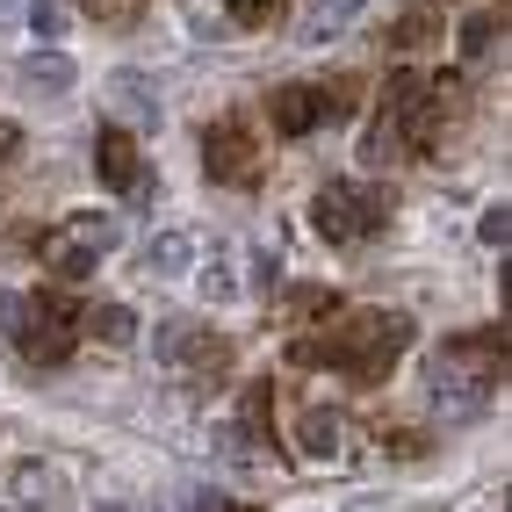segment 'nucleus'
Here are the masks:
<instances>
[{
	"mask_svg": "<svg viewBox=\"0 0 512 512\" xmlns=\"http://www.w3.org/2000/svg\"><path fill=\"white\" fill-rule=\"evenodd\" d=\"M412 347V318L404 311H354V318H339L332 332H311V339H296L289 361H325L339 375H354V383H383L390 361Z\"/></svg>",
	"mask_w": 512,
	"mask_h": 512,
	"instance_id": "1",
	"label": "nucleus"
},
{
	"mask_svg": "<svg viewBox=\"0 0 512 512\" xmlns=\"http://www.w3.org/2000/svg\"><path fill=\"white\" fill-rule=\"evenodd\" d=\"M15 347L29 368H65L80 347V303H65L58 289L44 296H22V318H15Z\"/></svg>",
	"mask_w": 512,
	"mask_h": 512,
	"instance_id": "2",
	"label": "nucleus"
},
{
	"mask_svg": "<svg viewBox=\"0 0 512 512\" xmlns=\"http://www.w3.org/2000/svg\"><path fill=\"white\" fill-rule=\"evenodd\" d=\"M311 224L325 246H361L390 224V195L383 188H361V181H325L318 202H311Z\"/></svg>",
	"mask_w": 512,
	"mask_h": 512,
	"instance_id": "3",
	"label": "nucleus"
},
{
	"mask_svg": "<svg viewBox=\"0 0 512 512\" xmlns=\"http://www.w3.org/2000/svg\"><path fill=\"white\" fill-rule=\"evenodd\" d=\"M116 238H123L116 217H73L65 231L44 238V260H51L58 282H87L94 267H101V253H116Z\"/></svg>",
	"mask_w": 512,
	"mask_h": 512,
	"instance_id": "4",
	"label": "nucleus"
},
{
	"mask_svg": "<svg viewBox=\"0 0 512 512\" xmlns=\"http://www.w3.org/2000/svg\"><path fill=\"white\" fill-rule=\"evenodd\" d=\"M202 166H210V181L246 188V181L260 174V145H253L238 123H217V130H202Z\"/></svg>",
	"mask_w": 512,
	"mask_h": 512,
	"instance_id": "5",
	"label": "nucleus"
},
{
	"mask_svg": "<svg viewBox=\"0 0 512 512\" xmlns=\"http://www.w3.org/2000/svg\"><path fill=\"white\" fill-rule=\"evenodd\" d=\"M433 404H440V419H476L484 412V397H491V383L484 375H469L462 361H448V354H433Z\"/></svg>",
	"mask_w": 512,
	"mask_h": 512,
	"instance_id": "6",
	"label": "nucleus"
},
{
	"mask_svg": "<svg viewBox=\"0 0 512 512\" xmlns=\"http://www.w3.org/2000/svg\"><path fill=\"white\" fill-rule=\"evenodd\" d=\"M94 174H101V188H109V195H130V188H138V174H145V166H138V138H130V130H94Z\"/></svg>",
	"mask_w": 512,
	"mask_h": 512,
	"instance_id": "7",
	"label": "nucleus"
},
{
	"mask_svg": "<svg viewBox=\"0 0 512 512\" xmlns=\"http://www.w3.org/2000/svg\"><path fill=\"white\" fill-rule=\"evenodd\" d=\"M267 123H275V138H311V130L325 123V116H318V94H311V80L275 87V101H267Z\"/></svg>",
	"mask_w": 512,
	"mask_h": 512,
	"instance_id": "8",
	"label": "nucleus"
},
{
	"mask_svg": "<svg viewBox=\"0 0 512 512\" xmlns=\"http://www.w3.org/2000/svg\"><path fill=\"white\" fill-rule=\"evenodd\" d=\"M303 440L296 448L311 455V462H339V448H347V419L332 412V404H311V412H303V426H296Z\"/></svg>",
	"mask_w": 512,
	"mask_h": 512,
	"instance_id": "9",
	"label": "nucleus"
},
{
	"mask_svg": "<svg viewBox=\"0 0 512 512\" xmlns=\"http://www.w3.org/2000/svg\"><path fill=\"white\" fill-rule=\"evenodd\" d=\"M361 8H368V0H318V8L303 15L296 37H303V44H332V37H347V22H354Z\"/></svg>",
	"mask_w": 512,
	"mask_h": 512,
	"instance_id": "10",
	"label": "nucleus"
},
{
	"mask_svg": "<svg viewBox=\"0 0 512 512\" xmlns=\"http://www.w3.org/2000/svg\"><path fill=\"white\" fill-rule=\"evenodd\" d=\"M109 101H116L130 123H159V94H152L145 73H116V80H109Z\"/></svg>",
	"mask_w": 512,
	"mask_h": 512,
	"instance_id": "11",
	"label": "nucleus"
},
{
	"mask_svg": "<svg viewBox=\"0 0 512 512\" xmlns=\"http://www.w3.org/2000/svg\"><path fill=\"white\" fill-rule=\"evenodd\" d=\"M188 260H195V238L188 231H159L152 246H145V267L159 282H174V275H188Z\"/></svg>",
	"mask_w": 512,
	"mask_h": 512,
	"instance_id": "12",
	"label": "nucleus"
},
{
	"mask_svg": "<svg viewBox=\"0 0 512 512\" xmlns=\"http://www.w3.org/2000/svg\"><path fill=\"white\" fill-rule=\"evenodd\" d=\"M22 80L37 87V94H65V87H73V58L44 44V51H29V58H22Z\"/></svg>",
	"mask_w": 512,
	"mask_h": 512,
	"instance_id": "13",
	"label": "nucleus"
},
{
	"mask_svg": "<svg viewBox=\"0 0 512 512\" xmlns=\"http://www.w3.org/2000/svg\"><path fill=\"white\" fill-rule=\"evenodd\" d=\"M80 332L109 339V347H130V339H138V311H123V303H94V311H80Z\"/></svg>",
	"mask_w": 512,
	"mask_h": 512,
	"instance_id": "14",
	"label": "nucleus"
},
{
	"mask_svg": "<svg viewBox=\"0 0 512 512\" xmlns=\"http://www.w3.org/2000/svg\"><path fill=\"white\" fill-rule=\"evenodd\" d=\"M433 37H440V8H433V0L404 8V15H397V29H390V44H397V51H419V44H433Z\"/></svg>",
	"mask_w": 512,
	"mask_h": 512,
	"instance_id": "15",
	"label": "nucleus"
},
{
	"mask_svg": "<svg viewBox=\"0 0 512 512\" xmlns=\"http://www.w3.org/2000/svg\"><path fill=\"white\" fill-rule=\"evenodd\" d=\"M311 94H318V116H354V109H361V80H354V73L311 80Z\"/></svg>",
	"mask_w": 512,
	"mask_h": 512,
	"instance_id": "16",
	"label": "nucleus"
},
{
	"mask_svg": "<svg viewBox=\"0 0 512 512\" xmlns=\"http://www.w3.org/2000/svg\"><path fill=\"white\" fill-rule=\"evenodd\" d=\"M361 159H368V166H397V159H404V130H397L390 116H375L368 138H361Z\"/></svg>",
	"mask_w": 512,
	"mask_h": 512,
	"instance_id": "17",
	"label": "nucleus"
},
{
	"mask_svg": "<svg viewBox=\"0 0 512 512\" xmlns=\"http://www.w3.org/2000/svg\"><path fill=\"white\" fill-rule=\"evenodd\" d=\"M174 361H181V368H195V375H210V368H224V361H231V347H224V339H195V332H188L181 347H174Z\"/></svg>",
	"mask_w": 512,
	"mask_h": 512,
	"instance_id": "18",
	"label": "nucleus"
},
{
	"mask_svg": "<svg viewBox=\"0 0 512 512\" xmlns=\"http://www.w3.org/2000/svg\"><path fill=\"white\" fill-rule=\"evenodd\" d=\"M498 29H505V15H491V8L469 15V22H462V58H484V51L498 44Z\"/></svg>",
	"mask_w": 512,
	"mask_h": 512,
	"instance_id": "19",
	"label": "nucleus"
},
{
	"mask_svg": "<svg viewBox=\"0 0 512 512\" xmlns=\"http://www.w3.org/2000/svg\"><path fill=\"white\" fill-rule=\"evenodd\" d=\"M87 15H94L101 29H130V22L145 15V0H87Z\"/></svg>",
	"mask_w": 512,
	"mask_h": 512,
	"instance_id": "20",
	"label": "nucleus"
},
{
	"mask_svg": "<svg viewBox=\"0 0 512 512\" xmlns=\"http://www.w3.org/2000/svg\"><path fill=\"white\" fill-rule=\"evenodd\" d=\"M29 29H37V44H58L65 37V8L58 0H29Z\"/></svg>",
	"mask_w": 512,
	"mask_h": 512,
	"instance_id": "21",
	"label": "nucleus"
},
{
	"mask_svg": "<svg viewBox=\"0 0 512 512\" xmlns=\"http://www.w3.org/2000/svg\"><path fill=\"white\" fill-rule=\"evenodd\" d=\"M275 15H282V0H231V29H260Z\"/></svg>",
	"mask_w": 512,
	"mask_h": 512,
	"instance_id": "22",
	"label": "nucleus"
},
{
	"mask_svg": "<svg viewBox=\"0 0 512 512\" xmlns=\"http://www.w3.org/2000/svg\"><path fill=\"white\" fill-rule=\"evenodd\" d=\"M476 238H484L491 253H505V238H512V210H505V202H498V210H484V217H476Z\"/></svg>",
	"mask_w": 512,
	"mask_h": 512,
	"instance_id": "23",
	"label": "nucleus"
},
{
	"mask_svg": "<svg viewBox=\"0 0 512 512\" xmlns=\"http://www.w3.org/2000/svg\"><path fill=\"white\" fill-rule=\"evenodd\" d=\"M253 289H260V296H267V289H282V253H275V246H260V253H253Z\"/></svg>",
	"mask_w": 512,
	"mask_h": 512,
	"instance_id": "24",
	"label": "nucleus"
},
{
	"mask_svg": "<svg viewBox=\"0 0 512 512\" xmlns=\"http://www.w3.org/2000/svg\"><path fill=\"white\" fill-rule=\"evenodd\" d=\"M289 303H296L303 318H318V311H339V296H332V289H296Z\"/></svg>",
	"mask_w": 512,
	"mask_h": 512,
	"instance_id": "25",
	"label": "nucleus"
},
{
	"mask_svg": "<svg viewBox=\"0 0 512 512\" xmlns=\"http://www.w3.org/2000/svg\"><path fill=\"white\" fill-rule=\"evenodd\" d=\"M231 289H238V282H231V275H224V267H210V275H202V296H210V303H224V296H231Z\"/></svg>",
	"mask_w": 512,
	"mask_h": 512,
	"instance_id": "26",
	"label": "nucleus"
},
{
	"mask_svg": "<svg viewBox=\"0 0 512 512\" xmlns=\"http://www.w3.org/2000/svg\"><path fill=\"white\" fill-rule=\"evenodd\" d=\"M181 339H188V325H159V339H152V347H159V361H174V347H181Z\"/></svg>",
	"mask_w": 512,
	"mask_h": 512,
	"instance_id": "27",
	"label": "nucleus"
},
{
	"mask_svg": "<svg viewBox=\"0 0 512 512\" xmlns=\"http://www.w3.org/2000/svg\"><path fill=\"white\" fill-rule=\"evenodd\" d=\"M15 145H22V130H15V123H0V166L15 159Z\"/></svg>",
	"mask_w": 512,
	"mask_h": 512,
	"instance_id": "28",
	"label": "nucleus"
},
{
	"mask_svg": "<svg viewBox=\"0 0 512 512\" xmlns=\"http://www.w3.org/2000/svg\"><path fill=\"white\" fill-rule=\"evenodd\" d=\"M15 318H22V296H0V332H15Z\"/></svg>",
	"mask_w": 512,
	"mask_h": 512,
	"instance_id": "29",
	"label": "nucleus"
},
{
	"mask_svg": "<svg viewBox=\"0 0 512 512\" xmlns=\"http://www.w3.org/2000/svg\"><path fill=\"white\" fill-rule=\"evenodd\" d=\"M195 512H246V505H231V498H210V491H202V498H195Z\"/></svg>",
	"mask_w": 512,
	"mask_h": 512,
	"instance_id": "30",
	"label": "nucleus"
},
{
	"mask_svg": "<svg viewBox=\"0 0 512 512\" xmlns=\"http://www.w3.org/2000/svg\"><path fill=\"white\" fill-rule=\"evenodd\" d=\"M8 22H15V0H0V29H8Z\"/></svg>",
	"mask_w": 512,
	"mask_h": 512,
	"instance_id": "31",
	"label": "nucleus"
},
{
	"mask_svg": "<svg viewBox=\"0 0 512 512\" xmlns=\"http://www.w3.org/2000/svg\"><path fill=\"white\" fill-rule=\"evenodd\" d=\"M94 512H123V505H94Z\"/></svg>",
	"mask_w": 512,
	"mask_h": 512,
	"instance_id": "32",
	"label": "nucleus"
}]
</instances>
